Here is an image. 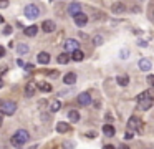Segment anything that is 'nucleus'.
Here are the masks:
<instances>
[{"mask_svg":"<svg viewBox=\"0 0 154 149\" xmlns=\"http://www.w3.org/2000/svg\"><path fill=\"white\" fill-rule=\"evenodd\" d=\"M17 51L20 53V55H23V53L28 51V46H27V45H18V46H17Z\"/></svg>","mask_w":154,"mask_h":149,"instance_id":"obj_26","label":"nucleus"},{"mask_svg":"<svg viewBox=\"0 0 154 149\" xmlns=\"http://www.w3.org/2000/svg\"><path fill=\"white\" fill-rule=\"evenodd\" d=\"M65 50H68V51L73 53L75 50H80V43H78L76 40H73V38H68L66 42H65Z\"/></svg>","mask_w":154,"mask_h":149,"instance_id":"obj_6","label":"nucleus"},{"mask_svg":"<svg viewBox=\"0 0 154 149\" xmlns=\"http://www.w3.org/2000/svg\"><path fill=\"white\" fill-rule=\"evenodd\" d=\"M5 71H7V66H0V75H4Z\"/></svg>","mask_w":154,"mask_h":149,"instance_id":"obj_34","label":"nucleus"},{"mask_svg":"<svg viewBox=\"0 0 154 149\" xmlns=\"http://www.w3.org/2000/svg\"><path fill=\"white\" fill-rule=\"evenodd\" d=\"M137 66H139L141 71H147V70H151V61L146 58H141L139 63H137Z\"/></svg>","mask_w":154,"mask_h":149,"instance_id":"obj_13","label":"nucleus"},{"mask_svg":"<svg viewBox=\"0 0 154 149\" xmlns=\"http://www.w3.org/2000/svg\"><path fill=\"white\" fill-rule=\"evenodd\" d=\"M68 118H70V121H71V123H78V121H80V113L73 109V111L68 113Z\"/></svg>","mask_w":154,"mask_h":149,"instance_id":"obj_23","label":"nucleus"},{"mask_svg":"<svg viewBox=\"0 0 154 149\" xmlns=\"http://www.w3.org/2000/svg\"><path fill=\"white\" fill-rule=\"evenodd\" d=\"M134 134H133V129H126V132H124V139H133Z\"/></svg>","mask_w":154,"mask_h":149,"instance_id":"obj_27","label":"nucleus"},{"mask_svg":"<svg viewBox=\"0 0 154 149\" xmlns=\"http://www.w3.org/2000/svg\"><path fill=\"white\" fill-rule=\"evenodd\" d=\"M111 10H113V13H123V12H126V5L123 2H116V3H113Z\"/></svg>","mask_w":154,"mask_h":149,"instance_id":"obj_11","label":"nucleus"},{"mask_svg":"<svg viewBox=\"0 0 154 149\" xmlns=\"http://www.w3.org/2000/svg\"><path fill=\"white\" fill-rule=\"evenodd\" d=\"M42 28H43L45 33L55 32V22H53V20H45V22L42 23Z\"/></svg>","mask_w":154,"mask_h":149,"instance_id":"obj_9","label":"nucleus"},{"mask_svg":"<svg viewBox=\"0 0 154 149\" xmlns=\"http://www.w3.org/2000/svg\"><path fill=\"white\" fill-rule=\"evenodd\" d=\"M38 89L40 91H43V93H50L51 91V85L50 83H47V81H38Z\"/></svg>","mask_w":154,"mask_h":149,"instance_id":"obj_16","label":"nucleus"},{"mask_svg":"<svg viewBox=\"0 0 154 149\" xmlns=\"http://www.w3.org/2000/svg\"><path fill=\"white\" fill-rule=\"evenodd\" d=\"M128 55H129V51H126V50L121 51V58H128Z\"/></svg>","mask_w":154,"mask_h":149,"instance_id":"obj_31","label":"nucleus"},{"mask_svg":"<svg viewBox=\"0 0 154 149\" xmlns=\"http://www.w3.org/2000/svg\"><path fill=\"white\" fill-rule=\"evenodd\" d=\"M60 108H61V103L57 99V101H53V103H51L50 111H51V113H57V111H60Z\"/></svg>","mask_w":154,"mask_h":149,"instance_id":"obj_24","label":"nucleus"},{"mask_svg":"<svg viewBox=\"0 0 154 149\" xmlns=\"http://www.w3.org/2000/svg\"><path fill=\"white\" fill-rule=\"evenodd\" d=\"M137 45H139V46H147V43L144 42V40H139V42H137Z\"/></svg>","mask_w":154,"mask_h":149,"instance_id":"obj_32","label":"nucleus"},{"mask_svg":"<svg viewBox=\"0 0 154 149\" xmlns=\"http://www.w3.org/2000/svg\"><path fill=\"white\" fill-rule=\"evenodd\" d=\"M103 149H114V146H111V144H106Z\"/></svg>","mask_w":154,"mask_h":149,"instance_id":"obj_37","label":"nucleus"},{"mask_svg":"<svg viewBox=\"0 0 154 149\" xmlns=\"http://www.w3.org/2000/svg\"><path fill=\"white\" fill-rule=\"evenodd\" d=\"M80 12H81V5H80V3L73 2V3H70V5H68V13H70L71 17L78 15Z\"/></svg>","mask_w":154,"mask_h":149,"instance_id":"obj_10","label":"nucleus"},{"mask_svg":"<svg viewBox=\"0 0 154 149\" xmlns=\"http://www.w3.org/2000/svg\"><path fill=\"white\" fill-rule=\"evenodd\" d=\"M2 56H5V48L4 46H0V58H2Z\"/></svg>","mask_w":154,"mask_h":149,"instance_id":"obj_33","label":"nucleus"},{"mask_svg":"<svg viewBox=\"0 0 154 149\" xmlns=\"http://www.w3.org/2000/svg\"><path fill=\"white\" fill-rule=\"evenodd\" d=\"M2 121H4V114L0 113V126H2Z\"/></svg>","mask_w":154,"mask_h":149,"instance_id":"obj_39","label":"nucleus"},{"mask_svg":"<svg viewBox=\"0 0 154 149\" xmlns=\"http://www.w3.org/2000/svg\"><path fill=\"white\" fill-rule=\"evenodd\" d=\"M118 149H129V147H128L126 144H121V146H119V147H118Z\"/></svg>","mask_w":154,"mask_h":149,"instance_id":"obj_38","label":"nucleus"},{"mask_svg":"<svg viewBox=\"0 0 154 149\" xmlns=\"http://www.w3.org/2000/svg\"><path fill=\"white\" fill-rule=\"evenodd\" d=\"M17 109V104L14 101H2L0 103V113L4 116H12Z\"/></svg>","mask_w":154,"mask_h":149,"instance_id":"obj_3","label":"nucleus"},{"mask_svg":"<svg viewBox=\"0 0 154 149\" xmlns=\"http://www.w3.org/2000/svg\"><path fill=\"white\" fill-rule=\"evenodd\" d=\"M73 18H75V23H76L78 26H83V25H86V23H88V15H86V13H81L80 12L78 15H75Z\"/></svg>","mask_w":154,"mask_h":149,"instance_id":"obj_7","label":"nucleus"},{"mask_svg":"<svg viewBox=\"0 0 154 149\" xmlns=\"http://www.w3.org/2000/svg\"><path fill=\"white\" fill-rule=\"evenodd\" d=\"M75 81H76V75H75L73 71L66 73V75L63 76V83H66V85H73Z\"/></svg>","mask_w":154,"mask_h":149,"instance_id":"obj_14","label":"nucleus"},{"mask_svg":"<svg viewBox=\"0 0 154 149\" xmlns=\"http://www.w3.org/2000/svg\"><path fill=\"white\" fill-rule=\"evenodd\" d=\"M25 96L27 98L35 96V83H27V86H25Z\"/></svg>","mask_w":154,"mask_h":149,"instance_id":"obj_15","label":"nucleus"},{"mask_svg":"<svg viewBox=\"0 0 154 149\" xmlns=\"http://www.w3.org/2000/svg\"><path fill=\"white\" fill-rule=\"evenodd\" d=\"M10 33H12V26L7 25V26L4 28V35H10Z\"/></svg>","mask_w":154,"mask_h":149,"instance_id":"obj_30","label":"nucleus"},{"mask_svg":"<svg viewBox=\"0 0 154 149\" xmlns=\"http://www.w3.org/2000/svg\"><path fill=\"white\" fill-rule=\"evenodd\" d=\"M152 17H154V12H152Z\"/></svg>","mask_w":154,"mask_h":149,"instance_id":"obj_42","label":"nucleus"},{"mask_svg":"<svg viewBox=\"0 0 154 149\" xmlns=\"http://www.w3.org/2000/svg\"><path fill=\"white\" fill-rule=\"evenodd\" d=\"M25 70H27V71H32V70H33V65H25Z\"/></svg>","mask_w":154,"mask_h":149,"instance_id":"obj_35","label":"nucleus"},{"mask_svg":"<svg viewBox=\"0 0 154 149\" xmlns=\"http://www.w3.org/2000/svg\"><path fill=\"white\" fill-rule=\"evenodd\" d=\"M47 75H50L51 78H55V76H58V73L57 71H50V73H47Z\"/></svg>","mask_w":154,"mask_h":149,"instance_id":"obj_36","label":"nucleus"},{"mask_svg":"<svg viewBox=\"0 0 154 149\" xmlns=\"http://www.w3.org/2000/svg\"><path fill=\"white\" fill-rule=\"evenodd\" d=\"M2 86H4V81H2V78H0V88H2Z\"/></svg>","mask_w":154,"mask_h":149,"instance_id":"obj_41","label":"nucleus"},{"mask_svg":"<svg viewBox=\"0 0 154 149\" xmlns=\"http://www.w3.org/2000/svg\"><path fill=\"white\" fill-rule=\"evenodd\" d=\"M70 60H71V56L68 55V53H60V55H58V58H57V61L60 63V65H66Z\"/></svg>","mask_w":154,"mask_h":149,"instance_id":"obj_18","label":"nucleus"},{"mask_svg":"<svg viewBox=\"0 0 154 149\" xmlns=\"http://www.w3.org/2000/svg\"><path fill=\"white\" fill-rule=\"evenodd\" d=\"M103 132H104V136H114V132H116V129H114V126L113 124H104L103 126Z\"/></svg>","mask_w":154,"mask_h":149,"instance_id":"obj_17","label":"nucleus"},{"mask_svg":"<svg viewBox=\"0 0 154 149\" xmlns=\"http://www.w3.org/2000/svg\"><path fill=\"white\" fill-rule=\"evenodd\" d=\"M30 139V134H28V131H25V129H18L17 132H15L14 136H12V144L17 146V147H22V146L25 144V142Z\"/></svg>","mask_w":154,"mask_h":149,"instance_id":"obj_2","label":"nucleus"},{"mask_svg":"<svg viewBox=\"0 0 154 149\" xmlns=\"http://www.w3.org/2000/svg\"><path fill=\"white\" fill-rule=\"evenodd\" d=\"M37 60H38V63H42V65H48V63H50V55H48L47 51H40Z\"/></svg>","mask_w":154,"mask_h":149,"instance_id":"obj_12","label":"nucleus"},{"mask_svg":"<svg viewBox=\"0 0 154 149\" xmlns=\"http://www.w3.org/2000/svg\"><path fill=\"white\" fill-rule=\"evenodd\" d=\"M37 33H38V26L37 25H30V26L25 28V35L27 36H35Z\"/></svg>","mask_w":154,"mask_h":149,"instance_id":"obj_19","label":"nucleus"},{"mask_svg":"<svg viewBox=\"0 0 154 149\" xmlns=\"http://www.w3.org/2000/svg\"><path fill=\"white\" fill-rule=\"evenodd\" d=\"M25 17L27 18H30V20H33V18H37L38 15H40V8H38L37 5H33V3H28L27 7H25Z\"/></svg>","mask_w":154,"mask_h":149,"instance_id":"obj_4","label":"nucleus"},{"mask_svg":"<svg viewBox=\"0 0 154 149\" xmlns=\"http://www.w3.org/2000/svg\"><path fill=\"white\" fill-rule=\"evenodd\" d=\"M116 83H118L119 86H128L129 78H128V76H124V75H119V76H116Z\"/></svg>","mask_w":154,"mask_h":149,"instance_id":"obj_21","label":"nucleus"},{"mask_svg":"<svg viewBox=\"0 0 154 149\" xmlns=\"http://www.w3.org/2000/svg\"><path fill=\"white\" fill-rule=\"evenodd\" d=\"M93 43H94L96 46L103 45V36H101V35H94V36H93Z\"/></svg>","mask_w":154,"mask_h":149,"instance_id":"obj_25","label":"nucleus"},{"mask_svg":"<svg viewBox=\"0 0 154 149\" xmlns=\"http://www.w3.org/2000/svg\"><path fill=\"white\" fill-rule=\"evenodd\" d=\"M91 103V96H90V93H81L80 96H78V104H81V106H88Z\"/></svg>","mask_w":154,"mask_h":149,"instance_id":"obj_8","label":"nucleus"},{"mask_svg":"<svg viewBox=\"0 0 154 149\" xmlns=\"http://www.w3.org/2000/svg\"><path fill=\"white\" fill-rule=\"evenodd\" d=\"M146 81H147V85H151V86H154V75H147V78H146Z\"/></svg>","mask_w":154,"mask_h":149,"instance_id":"obj_28","label":"nucleus"},{"mask_svg":"<svg viewBox=\"0 0 154 149\" xmlns=\"http://www.w3.org/2000/svg\"><path fill=\"white\" fill-rule=\"evenodd\" d=\"M128 128H129V129H137V131H141V128H143V123H141V119L137 118V116H131L129 121H128Z\"/></svg>","mask_w":154,"mask_h":149,"instance_id":"obj_5","label":"nucleus"},{"mask_svg":"<svg viewBox=\"0 0 154 149\" xmlns=\"http://www.w3.org/2000/svg\"><path fill=\"white\" fill-rule=\"evenodd\" d=\"M0 23H4V17L0 15Z\"/></svg>","mask_w":154,"mask_h":149,"instance_id":"obj_40","label":"nucleus"},{"mask_svg":"<svg viewBox=\"0 0 154 149\" xmlns=\"http://www.w3.org/2000/svg\"><path fill=\"white\" fill-rule=\"evenodd\" d=\"M8 7V0H0V8H7Z\"/></svg>","mask_w":154,"mask_h":149,"instance_id":"obj_29","label":"nucleus"},{"mask_svg":"<svg viewBox=\"0 0 154 149\" xmlns=\"http://www.w3.org/2000/svg\"><path fill=\"white\" fill-rule=\"evenodd\" d=\"M83 58H85V53L81 51V50H75V51L71 53V60H75V61H81Z\"/></svg>","mask_w":154,"mask_h":149,"instance_id":"obj_20","label":"nucleus"},{"mask_svg":"<svg viewBox=\"0 0 154 149\" xmlns=\"http://www.w3.org/2000/svg\"><path fill=\"white\" fill-rule=\"evenodd\" d=\"M57 131L58 132H68V131H70V124H68V123H58V124H57Z\"/></svg>","mask_w":154,"mask_h":149,"instance_id":"obj_22","label":"nucleus"},{"mask_svg":"<svg viewBox=\"0 0 154 149\" xmlns=\"http://www.w3.org/2000/svg\"><path fill=\"white\" fill-rule=\"evenodd\" d=\"M154 103L152 91H143L141 95H137V109H149Z\"/></svg>","mask_w":154,"mask_h":149,"instance_id":"obj_1","label":"nucleus"}]
</instances>
